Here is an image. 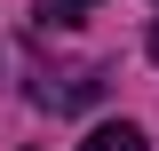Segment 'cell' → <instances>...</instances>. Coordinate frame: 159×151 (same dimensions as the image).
Returning a JSON list of instances; mask_svg holds the SVG:
<instances>
[{"instance_id": "1", "label": "cell", "mask_w": 159, "mask_h": 151, "mask_svg": "<svg viewBox=\"0 0 159 151\" xmlns=\"http://www.w3.org/2000/svg\"><path fill=\"white\" fill-rule=\"evenodd\" d=\"M80 151H143V135L127 127V119H103V127L88 135V143H80Z\"/></svg>"}, {"instance_id": "2", "label": "cell", "mask_w": 159, "mask_h": 151, "mask_svg": "<svg viewBox=\"0 0 159 151\" xmlns=\"http://www.w3.org/2000/svg\"><path fill=\"white\" fill-rule=\"evenodd\" d=\"M151 56H159V24H151Z\"/></svg>"}, {"instance_id": "3", "label": "cell", "mask_w": 159, "mask_h": 151, "mask_svg": "<svg viewBox=\"0 0 159 151\" xmlns=\"http://www.w3.org/2000/svg\"><path fill=\"white\" fill-rule=\"evenodd\" d=\"M72 8H88V0H72Z\"/></svg>"}]
</instances>
